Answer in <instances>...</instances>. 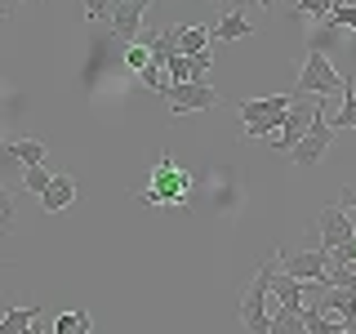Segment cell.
<instances>
[{
	"mask_svg": "<svg viewBox=\"0 0 356 334\" xmlns=\"http://www.w3.org/2000/svg\"><path fill=\"white\" fill-rule=\"evenodd\" d=\"M134 196H138L143 205H152V209H170V205L187 209L192 205V174H187L183 165H174V156L165 152L161 161H156V170H152V183L138 187Z\"/></svg>",
	"mask_w": 356,
	"mask_h": 334,
	"instance_id": "6da1fadb",
	"label": "cell"
},
{
	"mask_svg": "<svg viewBox=\"0 0 356 334\" xmlns=\"http://www.w3.org/2000/svg\"><path fill=\"white\" fill-rule=\"evenodd\" d=\"M289 111V98L285 94H267V98H241L236 103V116L245 120V138H272L281 129Z\"/></svg>",
	"mask_w": 356,
	"mask_h": 334,
	"instance_id": "7a4b0ae2",
	"label": "cell"
},
{
	"mask_svg": "<svg viewBox=\"0 0 356 334\" xmlns=\"http://www.w3.org/2000/svg\"><path fill=\"white\" fill-rule=\"evenodd\" d=\"M267 276H272V259L254 267L250 285H245V294H241V326L250 334H267V326H272V312H267V294H272V285H267Z\"/></svg>",
	"mask_w": 356,
	"mask_h": 334,
	"instance_id": "3957f363",
	"label": "cell"
},
{
	"mask_svg": "<svg viewBox=\"0 0 356 334\" xmlns=\"http://www.w3.org/2000/svg\"><path fill=\"white\" fill-rule=\"evenodd\" d=\"M352 81H343L339 72H334V63L325 58L321 49H307L303 58V76H298L294 85V98H307V94H348Z\"/></svg>",
	"mask_w": 356,
	"mask_h": 334,
	"instance_id": "277c9868",
	"label": "cell"
},
{
	"mask_svg": "<svg viewBox=\"0 0 356 334\" xmlns=\"http://www.w3.org/2000/svg\"><path fill=\"white\" fill-rule=\"evenodd\" d=\"M330 143H334V129H330V120H325V98H321V107H316V116H312L307 134H303V138H298L285 156L298 165V170H316L321 156L330 152Z\"/></svg>",
	"mask_w": 356,
	"mask_h": 334,
	"instance_id": "5b68a950",
	"label": "cell"
},
{
	"mask_svg": "<svg viewBox=\"0 0 356 334\" xmlns=\"http://www.w3.org/2000/svg\"><path fill=\"white\" fill-rule=\"evenodd\" d=\"M161 98H170V111L174 116H187V111H209V107H218V94L209 89L205 81H178L170 85Z\"/></svg>",
	"mask_w": 356,
	"mask_h": 334,
	"instance_id": "8992f818",
	"label": "cell"
},
{
	"mask_svg": "<svg viewBox=\"0 0 356 334\" xmlns=\"http://www.w3.org/2000/svg\"><path fill=\"white\" fill-rule=\"evenodd\" d=\"M312 237H321L316 241V250H339V245L343 241H352L356 237V223L348 218V209H343V205H325V209H321V223H316V228H312Z\"/></svg>",
	"mask_w": 356,
	"mask_h": 334,
	"instance_id": "52a82bcc",
	"label": "cell"
},
{
	"mask_svg": "<svg viewBox=\"0 0 356 334\" xmlns=\"http://www.w3.org/2000/svg\"><path fill=\"white\" fill-rule=\"evenodd\" d=\"M316 98H298V103H289V111H285V120H281V129H285V138H272V148L276 152H289L298 138L307 134V125H312V116H316Z\"/></svg>",
	"mask_w": 356,
	"mask_h": 334,
	"instance_id": "ba28073f",
	"label": "cell"
},
{
	"mask_svg": "<svg viewBox=\"0 0 356 334\" xmlns=\"http://www.w3.org/2000/svg\"><path fill=\"white\" fill-rule=\"evenodd\" d=\"M276 267H281L285 276H294V281H321L330 267V254L325 250H303V254H281L276 259Z\"/></svg>",
	"mask_w": 356,
	"mask_h": 334,
	"instance_id": "9c48e42d",
	"label": "cell"
},
{
	"mask_svg": "<svg viewBox=\"0 0 356 334\" xmlns=\"http://www.w3.org/2000/svg\"><path fill=\"white\" fill-rule=\"evenodd\" d=\"M178 31L183 27H165V31H143L138 45H147V54H152V67H170V58L178 54Z\"/></svg>",
	"mask_w": 356,
	"mask_h": 334,
	"instance_id": "30bf717a",
	"label": "cell"
},
{
	"mask_svg": "<svg viewBox=\"0 0 356 334\" xmlns=\"http://www.w3.org/2000/svg\"><path fill=\"white\" fill-rule=\"evenodd\" d=\"M107 27L116 31V36L125 40V45H134V40L143 36V5H134V0H125V5H120L116 14L107 18Z\"/></svg>",
	"mask_w": 356,
	"mask_h": 334,
	"instance_id": "8fae6325",
	"label": "cell"
},
{
	"mask_svg": "<svg viewBox=\"0 0 356 334\" xmlns=\"http://www.w3.org/2000/svg\"><path fill=\"white\" fill-rule=\"evenodd\" d=\"M76 200V183H72V174H54L49 178V187L40 192V209L44 214H58V209H67Z\"/></svg>",
	"mask_w": 356,
	"mask_h": 334,
	"instance_id": "7c38bea8",
	"label": "cell"
},
{
	"mask_svg": "<svg viewBox=\"0 0 356 334\" xmlns=\"http://www.w3.org/2000/svg\"><path fill=\"white\" fill-rule=\"evenodd\" d=\"M267 285H272V294L281 299V308H289V312H298V308H303V281L285 276L281 267H276V259H272V276H267Z\"/></svg>",
	"mask_w": 356,
	"mask_h": 334,
	"instance_id": "4fadbf2b",
	"label": "cell"
},
{
	"mask_svg": "<svg viewBox=\"0 0 356 334\" xmlns=\"http://www.w3.org/2000/svg\"><path fill=\"white\" fill-rule=\"evenodd\" d=\"M36 321H40L36 308H5L0 312V334H31Z\"/></svg>",
	"mask_w": 356,
	"mask_h": 334,
	"instance_id": "5bb4252c",
	"label": "cell"
},
{
	"mask_svg": "<svg viewBox=\"0 0 356 334\" xmlns=\"http://www.w3.org/2000/svg\"><path fill=\"white\" fill-rule=\"evenodd\" d=\"M250 31H254V22L245 14H222L214 27H209V40H241V36H250Z\"/></svg>",
	"mask_w": 356,
	"mask_h": 334,
	"instance_id": "9a60e30c",
	"label": "cell"
},
{
	"mask_svg": "<svg viewBox=\"0 0 356 334\" xmlns=\"http://www.w3.org/2000/svg\"><path fill=\"white\" fill-rule=\"evenodd\" d=\"M209 49V27H183L178 31V54H183V58H192V54H205Z\"/></svg>",
	"mask_w": 356,
	"mask_h": 334,
	"instance_id": "2e32d148",
	"label": "cell"
},
{
	"mask_svg": "<svg viewBox=\"0 0 356 334\" xmlns=\"http://www.w3.org/2000/svg\"><path fill=\"white\" fill-rule=\"evenodd\" d=\"M9 148H14L22 170H27V165H44V152H49L40 138H9Z\"/></svg>",
	"mask_w": 356,
	"mask_h": 334,
	"instance_id": "e0dca14e",
	"label": "cell"
},
{
	"mask_svg": "<svg viewBox=\"0 0 356 334\" xmlns=\"http://www.w3.org/2000/svg\"><path fill=\"white\" fill-rule=\"evenodd\" d=\"M94 330V312H63L58 317V326H54V334H89Z\"/></svg>",
	"mask_w": 356,
	"mask_h": 334,
	"instance_id": "ac0fdd59",
	"label": "cell"
},
{
	"mask_svg": "<svg viewBox=\"0 0 356 334\" xmlns=\"http://www.w3.org/2000/svg\"><path fill=\"white\" fill-rule=\"evenodd\" d=\"M303 312V308H298ZM298 312H289V308H281V312H272V326H267V334H307L303 330V317Z\"/></svg>",
	"mask_w": 356,
	"mask_h": 334,
	"instance_id": "d6986e66",
	"label": "cell"
},
{
	"mask_svg": "<svg viewBox=\"0 0 356 334\" xmlns=\"http://www.w3.org/2000/svg\"><path fill=\"white\" fill-rule=\"evenodd\" d=\"M352 125H356V85L343 94V111L330 120V129H352Z\"/></svg>",
	"mask_w": 356,
	"mask_h": 334,
	"instance_id": "ffe728a7",
	"label": "cell"
},
{
	"mask_svg": "<svg viewBox=\"0 0 356 334\" xmlns=\"http://www.w3.org/2000/svg\"><path fill=\"white\" fill-rule=\"evenodd\" d=\"M81 5H85V18H89V22H103V18L116 14L125 0H81Z\"/></svg>",
	"mask_w": 356,
	"mask_h": 334,
	"instance_id": "44dd1931",
	"label": "cell"
},
{
	"mask_svg": "<svg viewBox=\"0 0 356 334\" xmlns=\"http://www.w3.org/2000/svg\"><path fill=\"white\" fill-rule=\"evenodd\" d=\"M49 178H54V174L44 170V165H27V170H22V187H27V192H36V196H40L44 187H49Z\"/></svg>",
	"mask_w": 356,
	"mask_h": 334,
	"instance_id": "7402d4cb",
	"label": "cell"
},
{
	"mask_svg": "<svg viewBox=\"0 0 356 334\" xmlns=\"http://www.w3.org/2000/svg\"><path fill=\"white\" fill-rule=\"evenodd\" d=\"M14 223H18V214H14V196H9V187L0 183V237H9V232H14Z\"/></svg>",
	"mask_w": 356,
	"mask_h": 334,
	"instance_id": "603a6c76",
	"label": "cell"
},
{
	"mask_svg": "<svg viewBox=\"0 0 356 334\" xmlns=\"http://www.w3.org/2000/svg\"><path fill=\"white\" fill-rule=\"evenodd\" d=\"M125 67H129L134 76H143V67H152V54H147V45H138V40H134L129 49H125Z\"/></svg>",
	"mask_w": 356,
	"mask_h": 334,
	"instance_id": "cb8c5ba5",
	"label": "cell"
},
{
	"mask_svg": "<svg viewBox=\"0 0 356 334\" xmlns=\"http://www.w3.org/2000/svg\"><path fill=\"white\" fill-rule=\"evenodd\" d=\"M9 174H22V165H18L14 148H9V138H0V183H5Z\"/></svg>",
	"mask_w": 356,
	"mask_h": 334,
	"instance_id": "d4e9b609",
	"label": "cell"
},
{
	"mask_svg": "<svg viewBox=\"0 0 356 334\" xmlns=\"http://www.w3.org/2000/svg\"><path fill=\"white\" fill-rule=\"evenodd\" d=\"M330 27H356V0L352 5H339V9H330Z\"/></svg>",
	"mask_w": 356,
	"mask_h": 334,
	"instance_id": "484cf974",
	"label": "cell"
},
{
	"mask_svg": "<svg viewBox=\"0 0 356 334\" xmlns=\"http://www.w3.org/2000/svg\"><path fill=\"white\" fill-rule=\"evenodd\" d=\"M330 263H343V267H356V237L343 241L339 250H330Z\"/></svg>",
	"mask_w": 356,
	"mask_h": 334,
	"instance_id": "4316f807",
	"label": "cell"
},
{
	"mask_svg": "<svg viewBox=\"0 0 356 334\" xmlns=\"http://www.w3.org/2000/svg\"><path fill=\"white\" fill-rule=\"evenodd\" d=\"M339 205H343V209H356V183H348V187L339 192Z\"/></svg>",
	"mask_w": 356,
	"mask_h": 334,
	"instance_id": "83f0119b",
	"label": "cell"
},
{
	"mask_svg": "<svg viewBox=\"0 0 356 334\" xmlns=\"http://www.w3.org/2000/svg\"><path fill=\"white\" fill-rule=\"evenodd\" d=\"M5 22H9V9H5V5H0V27H5Z\"/></svg>",
	"mask_w": 356,
	"mask_h": 334,
	"instance_id": "f1b7e54d",
	"label": "cell"
},
{
	"mask_svg": "<svg viewBox=\"0 0 356 334\" xmlns=\"http://www.w3.org/2000/svg\"><path fill=\"white\" fill-rule=\"evenodd\" d=\"M339 5H352V0H330V9H339Z\"/></svg>",
	"mask_w": 356,
	"mask_h": 334,
	"instance_id": "f546056e",
	"label": "cell"
},
{
	"mask_svg": "<svg viewBox=\"0 0 356 334\" xmlns=\"http://www.w3.org/2000/svg\"><path fill=\"white\" fill-rule=\"evenodd\" d=\"M31 334H44V330H40V321H36V326H31Z\"/></svg>",
	"mask_w": 356,
	"mask_h": 334,
	"instance_id": "4dcf8cb0",
	"label": "cell"
},
{
	"mask_svg": "<svg viewBox=\"0 0 356 334\" xmlns=\"http://www.w3.org/2000/svg\"><path fill=\"white\" fill-rule=\"evenodd\" d=\"M134 5H143V9H147V5H152V0H134Z\"/></svg>",
	"mask_w": 356,
	"mask_h": 334,
	"instance_id": "1f68e13d",
	"label": "cell"
},
{
	"mask_svg": "<svg viewBox=\"0 0 356 334\" xmlns=\"http://www.w3.org/2000/svg\"><path fill=\"white\" fill-rule=\"evenodd\" d=\"M289 5H298V0H289Z\"/></svg>",
	"mask_w": 356,
	"mask_h": 334,
	"instance_id": "d6a6232c",
	"label": "cell"
},
{
	"mask_svg": "<svg viewBox=\"0 0 356 334\" xmlns=\"http://www.w3.org/2000/svg\"><path fill=\"white\" fill-rule=\"evenodd\" d=\"M0 5H5V0H0Z\"/></svg>",
	"mask_w": 356,
	"mask_h": 334,
	"instance_id": "836d02e7",
	"label": "cell"
}]
</instances>
